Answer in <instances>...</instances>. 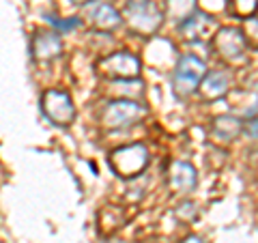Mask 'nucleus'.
Masks as SVG:
<instances>
[{
  "instance_id": "6e6552de",
  "label": "nucleus",
  "mask_w": 258,
  "mask_h": 243,
  "mask_svg": "<svg viewBox=\"0 0 258 243\" xmlns=\"http://www.w3.org/2000/svg\"><path fill=\"white\" fill-rule=\"evenodd\" d=\"M179 32L185 41H194V43H205L209 39L215 37L217 32V22L213 15H209L207 11H194L185 22L179 24Z\"/></svg>"
},
{
  "instance_id": "4468645a",
  "label": "nucleus",
  "mask_w": 258,
  "mask_h": 243,
  "mask_svg": "<svg viewBox=\"0 0 258 243\" xmlns=\"http://www.w3.org/2000/svg\"><path fill=\"white\" fill-rule=\"evenodd\" d=\"M198 0H166L164 3V15L172 22H185L189 15L196 11Z\"/></svg>"
},
{
  "instance_id": "f8f14e48",
  "label": "nucleus",
  "mask_w": 258,
  "mask_h": 243,
  "mask_svg": "<svg viewBox=\"0 0 258 243\" xmlns=\"http://www.w3.org/2000/svg\"><path fill=\"white\" fill-rule=\"evenodd\" d=\"M230 91V74L226 71H207L205 80L200 82L198 86V93L203 99L207 101H215V99H222V97Z\"/></svg>"
},
{
  "instance_id": "423d86ee",
  "label": "nucleus",
  "mask_w": 258,
  "mask_h": 243,
  "mask_svg": "<svg viewBox=\"0 0 258 243\" xmlns=\"http://www.w3.org/2000/svg\"><path fill=\"white\" fill-rule=\"evenodd\" d=\"M41 110L47 120L58 127H69L76 120V106L67 91L60 88H47L41 95Z\"/></svg>"
},
{
  "instance_id": "2eb2a0df",
  "label": "nucleus",
  "mask_w": 258,
  "mask_h": 243,
  "mask_svg": "<svg viewBox=\"0 0 258 243\" xmlns=\"http://www.w3.org/2000/svg\"><path fill=\"white\" fill-rule=\"evenodd\" d=\"M230 15H235L239 20H249L254 18V13L258 11V0H226Z\"/></svg>"
},
{
  "instance_id": "0eeeda50",
  "label": "nucleus",
  "mask_w": 258,
  "mask_h": 243,
  "mask_svg": "<svg viewBox=\"0 0 258 243\" xmlns=\"http://www.w3.org/2000/svg\"><path fill=\"white\" fill-rule=\"evenodd\" d=\"M213 45H215L217 54H220L224 60L235 63V65L245 60L247 43H245L243 30H239V28H230V26L217 28L215 37H213Z\"/></svg>"
},
{
  "instance_id": "f3484780",
  "label": "nucleus",
  "mask_w": 258,
  "mask_h": 243,
  "mask_svg": "<svg viewBox=\"0 0 258 243\" xmlns=\"http://www.w3.org/2000/svg\"><path fill=\"white\" fill-rule=\"evenodd\" d=\"M243 37H245V43H247V45L258 47V18H249V20H245Z\"/></svg>"
},
{
  "instance_id": "39448f33",
  "label": "nucleus",
  "mask_w": 258,
  "mask_h": 243,
  "mask_svg": "<svg viewBox=\"0 0 258 243\" xmlns=\"http://www.w3.org/2000/svg\"><path fill=\"white\" fill-rule=\"evenodd\" d=\"M147 116V108L138 103L136 99H114L110 101L101 112V125L106 129H123L129 125H136L138 120Z\"/></svg>"
},
{
  "instance_id": "20e7f679",
  "label": "nucleus",
  "mask_w": 258,
  "mask_h": 243,
  "mask_svg": "<svg viewBox=\"0 0 258 243\" xmlns=\"http://www.w3.org/2000/svg\"><path fill=\"white\" fill-rule=\"evenodd\" d=\"M207 76V65L198 56L185 54L176 63V69L172 74V88L179 97H189L198 91L200 82Z\"/></svg>"
},
{
  "instance_id": "a211bd4d",
  "label": "nucleus",
  "mask_w": 258,
  "mask_h": 243,
  "mask_svg": "<svg viewBox=\"0 0 258 243\" xmlns=\"http://www.w3.org/2000/svg\"><path fill=\"white\" fill-rule=\"evenodd\" d=\"M196 213H198V209H196V205L194 202H181L179 207H176V215L179 217H183V220H194L196 217Z\"/></svg>"
},
{
  "instance_id": "f03ea898",
  "label": "nucleus",
  "mask_w": 258,
  "mask_h": 243,
  "mask_svg": "<svg viewBox=\"0 0 258 243\" xmlns=\"http://www.w3.org/2000/svg\"><path fill=\"white\" fill-rule=\"evenodd\" d=\"M149 151L144 144H127V147H118L110 153V168L116 172L120 179H140L144 170L149 166Z\"/></svg>"
},
{
  "instance_id": "f257e3e1",
  "label": "nucleus",
  "mask_w": 258,
  "mask_h": 243,
  "mask_svg": "<svg viewBox=\"0 0 258 243\" xmlns=\"http://www.w3.org/2000/svg\"><path fill=\"white\" fill-rule=\"evenodd\" d=\"M120 15H123V22L129 26V30L144 37L157 32L161 22H164V11L153 0H125Z\"/></svg>"
},
{
  "instance_id": "ddd939ff",
  "label": "nucleus",
  "mask_w": 258,
  "mask_h": 243,
  "mask_svg": "<svg viewBox=\"0 0 258 243\" xmlns=\"http://www.w3.org/2000/svg\"><path fill=\"white\" fill-rule=\"evenodd\" d=\"M211 132L215 138H220V140L232 142V140H237L241 132H243V123H241L239 116L222 114V116H215L211 120Z\"/></svg>"
},
{
  "instance_id": "9b49d317",
  "label": "nucleus",
  "mask_w": 258,
  "mask_h": 243,
  "mask_svg": "<svg viewBox=\"0 0 258 243\" xmlns=\"http://www.w3.org/2000/svg\"><path fill=\"white\" fill-rule=\"evenodd\" d=\"M168 181H170V188L176 194H189L196 190L198 183L196 168L189 161H172L170 170H168Z\"/></svg>"
},
{
  "instance_id": "aec40b11",
  "label": "nucleus",
  "mask_w": 258,
  "mask_h": 243,
  "mask_svg": "<svg viewBox=\"0 0 258 243\" xmlns=\"http://www.w3.org/2000/svg\"><path fill=\"white\" fill-rule=\"evenodd\" d=\"M181 243H205V241L200 239V237H196V234H189V237H187V239H183Z\"/></svg>"
},
{
  "instance_id": "1a4fd4ad",
  "label": "nucleus",
  "mask_w": 258,
  "mask_h": 243,
  "mask_svg": "<svg viewBox=\"0 0 258 243\" xmlns=\"http://www.w3.org/2000/svg\"><path fill=\"white\" fill-rule=\"evenodd\" d=\"M30 54L39 63L54 60L62 54V39L56 30H37L30 41Z\"/></svg>"
},
{
  "instance_id": "6ab92c4d",
  "label": "nucleus",
  "mask_w": 258,
  "mask_h": 243,
  "mask_svg": "<svg viewBox=\"0 0 258 243\" xmlns=\"http://www.w3.org/2000/svg\"><path fill=\"white\" fill-rule=\"evenodd\" d=\"M243 132L252 138V140H258V118L247 120V123L243 125Z\"/></svg>"
},
{
  "instance_id": "412c9836",
  "label": "nucleus",
  "mask_w": 258,
  "mask_h": 243,
  "mask_svg": "<svg viewBox=\"0 0 258 243\" xmlns=\"http://www.w3.org/2000/svg\"><path fill=\"white\" fill-rule=\"evenodd\" d=\"M74 5H80V7H84V5H88V3H93V0H71Z\"/></svg>"
},
{
  "instance_id": "dca6fc26",
  "label": "nucleus",
  "mask_w": 258,
  "mask_h": 243,
  "mask_svg": "<svg viewBox=\"0 0 258 243\" xmlns=\"http://www.w3.org/2000/svg\"><path fill=\"white\" fill-rule=\"evenodd\" d=\"M45 20L56 28V32H69V30H74V28H80V26H82V20H80V18L58 20V18H52V15H45Z\"/></svg>"
},
{
  "instance_id": "9d476101",
  "label": "nucleus",
  "mask_w": 258,
  "mask_h": 243,
  "mask_svg": "<svg viewBox=\"0 0 258 243\" xmlns=\"http://www.w3.org/2000/svg\"><path fill=\"white\" fill-rule=\"evenodd\" d=\"M86 20L95 30L112 32L123 24V15H120L110 3L95 0V3H91V7L86 9Z\"/></svg>"
},
{
  "instance_id": "7ed1b4c3",
  "label": "nucleus",
  "mask_w": 258,
  "mask_h": 243,
  "mask_svg": "<svg viewBox=\"0 0 258 243\" xmlns=\"http://www.w3.org/2000/svg\"><path fill=\"white\" fill-rule=\"evenodd\" d=\"M97 74L114 80V82H129V80H138L142 71V63L132 52H114L99 58L95 63Z\"/></svg>"
}]
</instances>
